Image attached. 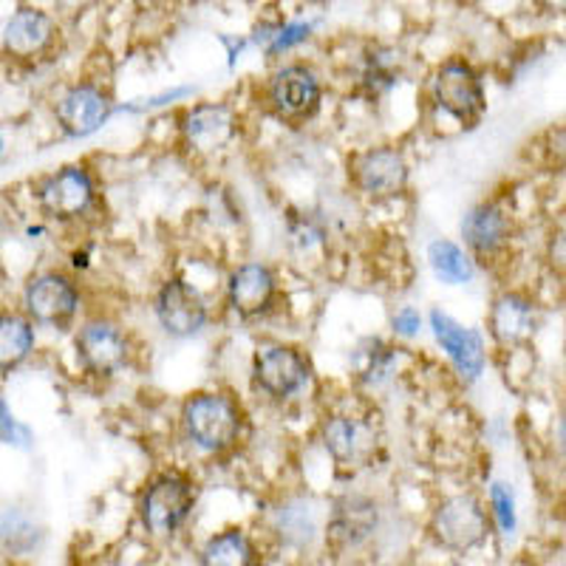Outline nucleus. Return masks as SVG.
<instances>
[{"label":"nucleus","mask_w":566,"mask_h":566,"mask_svg":"<svg viewBox=\"0 0 566 566\" xmlns=\"http://www.w3.org/2000/svg\"><path fill=\"white\" fill-rule=\"evenodd\" d=\"M187 437L207 453H221L235 444L241 433V411L224 394H196L181 408Z\"/></svg>","instance_id":"nucleus-1"},{"label":"nucleus","mask_w":566,"mask_h":566,"mask_svg":"<svg viewBox=\"0 0 566 566\" xmlns=\"http://www.w3.org/2000/svg\"><path fill=\"white\" fill-rule=\"evenodd\" d=\"M433 103L462 128H473L488 108L476 69L464 60H448L439 65L433 74Z\"/></svg>","instance_id":"nucleus-2"},{"label":"nucleus","mask_w":566,"mask_h":566,"mask_svg":"<svg viewBox=\"0 0 566 566\" xmlns=\"http://www.w3.org/2000/svg\"><path fill=\"white\" fill-rule=\"evenodd\" d=\"M433 538L451 553H470L476 549L490 533L488 513L473 495H451L433 513L431 522Z\"/></svg>","instance_id":"nucleus-3"},{"label":"nucleus","mask_w":566,"mask_h":566,"mask_svg":"<svg viewBox=\"0 0 566 566\" xmlns=\"http://www.w3.org/2000/svg\"><path fill=\"white\" fill-rule=\"evenodd\" d=\"M196 504L193 484L181 476H161L145 490L139 504L142 524L156 538L174 535Z\"/></svg>","instance_id":"nucleus-4"},{"label":"nucleus","mask_w":566,"mask_h":566,"mask_svg":"<svg viewBox=\"0 0 566 566\" xmlns=\"http://www.w3.org/2000/svg\"><path fill=\"white\" fill-rule=\"evenodd\" d=\"M270 105L286 123H306L321 108V83L315 71L301 63L283 65L270 83Z\"/></svg>","instance_id":"nucleus-5"},{"label":"nucleus","mask_w":566,"mask_h":566,"mask_svg":"<svg viewBox=\"0 0 566 566\" xmlns=\"http://www.w3.org/2000/svg\"><path fill=\"white\" fill-rule=\"evenodd\" d=\"M352 181L368 199H394L408 187V161L394 148H371L354 156Z\"/></svg>","instance_id":"nucleus-6"},{"label":"nucleus","mask_w":566,"mask_h":566,"mask_svg":"<svg viewBox=\"0 0 566 566\" xmlns=\"http://www.w3.org/2000/svg\"><path fill=\"white\" fill-rule=\"evenodd\" d=\"M252 380L266 397L286 399L301 391L310 380V366L297 348L290 346H264L258 348L252 363Z\"/></svg>","instance_id":"nucleus-7"},{"label":"nucleus","mask_w":566,"mask_h":566,"mask_svg":"<svg viewBox=\"0 0 566 566\" xmlns=\"http://www.w3.org/2000/svg\"><path fill=\"white\" fill-rule=\"evenodd\" d=\"M77 357L91 374L111 377L128 363V340L114 323L91 321L80 328Z\"/></svg>","instance_id":"nucleus-8"},{"label":"nucleus","mask_w":566,"mask_h":566,"mask_svg":"<svg viewBox=\"0 0 566 566\" xmlns=\"http://www.w3.org/2000/svg\"><path fill=\"white\" fill-rule=\"evenodd\" d=\"M156 317H159L161 328L174 337H190L196 335L207 321V306L201 301L199 292L190 283L168 281L156 295Z\"/></svg>","instance_id":"nucleus-9"},{"label":"nucleus","mask_w":566,"mask_h":566,"mask_svg":"<svg viewBox=\"0 0 566 566\" xmlns=\"http://www.w3.org/2000/svg\"><path fill=\"white\" fill-rule=\"evenodd\" d=\"M235 130H239V123L227 105H196L181 119V134L196 154H219L235 139Z\"/></svg>","instance_id":"nucleus-10"},{"label":"nucleus","mask_w":566,"mask_h":566,"mask_svg":"<svg viewBox=\"0 0 566 566\" xmlns=\"http://www.w3.org/2000/svg\"><path fill=\"white\" fill-rule=\"evenodd\" d=\"M57 38V20L43 9L23 7L9 18L3 29V49L18 60H34Z\"/></svg>","instance_id":"nucleus-11"},{"label":"nucleus","mask_w":566,"mask_h":566,"mask_svg":"<svg viewBox=\"0 0 566 566\" xmlns=\"http://www.w3.org/2000/svg\"><path fill=\"white\" fill-rule=\"evenodd\" d=\"M94 201V181L83 168H65L45 181L40 190V205L54 219H80Z\"/></svg>","instance_id":"nucleus-12"},{"label":"nucleus","mask_w":566,"mask_h":566,"mask_svg":"<svg viewBox=\"0 0 566 566\" xmlns=\"http://www.w3.org/2000/svg\"><path fill=\"white\" fill-rule=\"evenodd\" d=\"M111 103L97 85H74L57 103V123L69 136H88L105 125Z\"/></svg>","instance_id":"nucleus-13"},{"label":"nucleus","mask_w":566,"mask_h":566,"mask_svg":"<svg viewBox=\"0 0 566 566\" xmlns=\"http://www.w3.org/2000/svg\"><path fill=\"white\" fill-rule=\"evenodd\" d=\"M77 303L74 283L54 272L34 277L27 286V310L38 323H52V326L65 323L77 312Z\"/></svg>","instance_id":"nucleus-14"},{"label":"nucleus","mask_w":566,"mask_h":566,"mask_svg":"<svg viewBox=\"0 0 566 566\" xmlns=\"http://www.w3.org/2000/svg\"><path fill=\"white\" fill-rule=\"evenodd\" d=\"M275 275L264 264H244L230 275V306L241 317H261L275 303Z\"/></svg>","instance_id":"nucleus-15"},{"label":"nucleus","mask_w":566,"mask_h":566,"mask_svg":"<svg viewBox=\"0 0 566 566\" xmlns=\"http://www.w3.org/2000/svg\"><path fill=\"white\" fill-rule=\"evenodd\" d=\"M431 328L439 346L448 352L453 366L459 368V374L468 377V380H476L484 368V346L476 332L459 326L453 317L442 315L439 310L431 315Z\"/></svg>","instance_id":"nucleus-16"},{"label":"nucleus","mask_w":566,"mask_h":566,"mask_svg":"<svg viewBox=\"0 0 566 566\" xmlns=\"http://www.w3.org/2000/svg\"><path fill=\"white\" fill-rule=\"evenodd\" d=\"M323 448L343 468L363 464L374 451V431L363 419L332 417L323 424Z\"/></svg>","instance_id":"nucleus-17"},{"label":"nucleus","mask_w":566,"mask_h":566,"mask_svg":"<svg viewBox=\"0 0 566 566\" xmlns=\"http://www.w3.org/2000/svg\"><path fill=\"white\" fill-rule=\"evenodd\" d=\"M377 527V507L363 495H348L335 504V513L328 518V541L337 549L360 547L363 541Z\"/></svg>","instance_id":"nucleus-18"},{"label":"nucleus","mask_w":566,"mask_h":566,"mask_svg":"<svg viewBox=\"0 0 566 566\" xmlns=\"http://www.w3.org/2000/svg\"><path fill=\"white\" fill-rule=\"evenodd\" d=\"M464 244L479 258H493L510 241V221L495 205H479L462 221Z\"/></svg>","instance_id":"nucleus-19"},{"label":"nucleus","mask_w":566,"mask_h":566,"mask_svg":"<svg viewBox=\"0 0 566 566\" xmlns=\"http://www.w3.org/2000/svg\"><path fill=\"white\" fill-rule=\"evenodd\" d=\"M490 332L502 346H522L535 332L533 303L522 295H502L490 312Z\"/></svg>","instance_id":"nucleus-20"},{"label":"nucleus","mask_w":566,"mask_h":566,"mask_svg":"<svg viewBox=\"0 0 566 566\" xmlns=\"http://www.w3.org/2000/svg\"><path fill=\"white\" fill-rule=\"evenodd\" d=\"M399 74H402L399 52H394L388 45H374L366 54V63H363V91L368 97H380L388 88H394V83H399Z\"/></svg>","instance_id":"nucleus-21"},{"label":"nucleus","mask_w":566,"mask_h":566,"mask_svg":"<svg viewBox=\"0 0 566 566\" xmlns=\"http://www.w3.org/2000/svg\"><path fill=\"white\" fill-rule=\"evenodd\" d=\"M34 346L32 323L20 315H0V371H12Z\"/></svg>","instance_id":"nucleus-22"},{"label":"nucleus","mask_w":566,"mask_h":566,"mask_svg":"<svg viewBox=\"0 0 566 566\" xmlns=\"http://www.w3.org/2000/svg\"><path fill=\"white\" fill-rule=\"evenodd\" d=\"M201 564L207 566H250L255 564V547L241 530H227L207 541Z\"/></svg>","instance_id":"nucleus-23"},{"label":"nucleus","mask_w":566,"mask_h":566,"mask_svg":"<svg viewBox=\"0 0 566 566\" xmlns=\"http://www.w3.org/2000/svg\"><path fill=\"white\" fill-rule=\"evenodd\" d=\"M428 261H431L437 277H442L444 283H468L473 277L470 258L453 241H433L431 250H428Z\"/></svg>","instance_id":"nucleus-24"},{"label":"nucleus","mask_w":566,"mask_h":566,"mask_svg":"<svg viewBox=\"0 0 566 566\" xmlns=\"http://www.w3.org/2000/svg\"><path fill=\"white\" fill-rule=\"evenodd\" d=\"M310 34H312V23H286V27L272 29V34H264L266 54L290 52L292 45L310 40Z\"/></svg>","instance_id":"nucleus-25"},{"label":"nucleus","mask_w":566,"mask_h":566,"mask_svg":"<svg viewBox=\"0 0 566 566\" xmlns=\"http://www.w3.org/2000/svg\"><path fill=\"white\" fill-rule=\"evenodd\" d=\"M490 504H493V515L499 527L504 533H513L515 530V502H513V493L507 490V484H493L490 488Z\"/></svg>","instance_id":"nucleus-26"},{"label":"nucleus","mask_w":566,"mask_h":566,"mask_svg":"<svg viewBox=\"0 0 566 566\" xmlns=\"http://www.w3.org/2000/svg\"><path fill=\"white\" fill-rule=\"evenodd\" d=\"M292 239L297 241V244L310 247V244H321L323 241V230L321 224H317L315 219H310V216H301V219L292 221Z\"/></svg>","instance_id":"nucleus-27"},{"label":"nucleus","mask_w":566,"mask_h":566,"mask_svg":"<svg viewBox=\"0 0 566 566\" xmlns=\"http://www.w3.org/2000/svg\"><path fill=\"white\" fill-rule=\"evenodd\" d=\"M0 437L7 439V442H18V444H27L29 442V431L23 424H18L12 419V413L7 411V402L0 399Z\"/></svg>","instance_id":"nucleus-28"},{"label":"nucleus","mask_w":566,"mask_h":566,"mask_svg":"<svg viewBox=\"0 0 566 566\" xmlns=\"http://www.w3.org/2000/svg\"><path fill=\"white\" fill-rule=\"evenodd\" d=\"M419 326H422V317H419V312L411 310V306H406V310H399L397 315H394V332H397L399 337H413L419 332Z\"/></svg>","instance_id":"nucleus-29"},{"label":"nucleus","mask_w":566,"mask_h":566,"mask_svg":"<svg viewBox=\"0 0 566 566\" xmlns=\"http://www.w3.org/2000/svg\"><path fill=\"white\" fill-rule=\"evenodd\" d=\"M99 0H54V7L63 14H83L85 9L97 7Z\"/></svg>","instance_id":"nucleus-30"},{"label":"nucleus","mask_w":566,"mask_h":566,"mask_svg":"<svg viewBox=\"0 0 566 566\" xmlns=\"http://www.w3.org/2000/svg\"><path fill=\"white\" fill-rule=\"evenodd\" d=\"M553 258L560 266H566V230H560L553 239Z\"/></svg>","instance_id":"nucleus-31"},{"label":"nucleus","mask_w":566,"mask_h":566,"mask_svg":"<svg viewBox=\"0 0 566 566\" xmlns=\"http://www.w3.org/2000/svg\"><path fill=\"white\" fill-rule=\"evenodd\" d=\"M535 3L549 14H566V0H535Z\"/></svg>","instance_id":"nucleus-32"},{"label":"nucleus","mask_w":566,"mask_h":566,"mask_svg":"<svg viewBox=\"0 0 566 566\" xmlns=\"http://www.w3.org/2000/svg\"><path fill=\"white\" fill-rule=\"evenodd\" d=\"M560 439H564V448H566V422H564V428H560Z\"/></svg>","instance_id":"nucleus-33"},{"label":"nucleus","mask_w":566,"mask_h":566,"mask_svg":"<svg viewBox=\"0 0 566 566\" xmlns=\"http://www.w3.org/2000/svg\"><path fill=\"white\" fill-rule=\"evenodd\" d=\"M0 154H3V134H0Z\"/></svg>","instance_id":"nucleus-34"}]
</instances>
